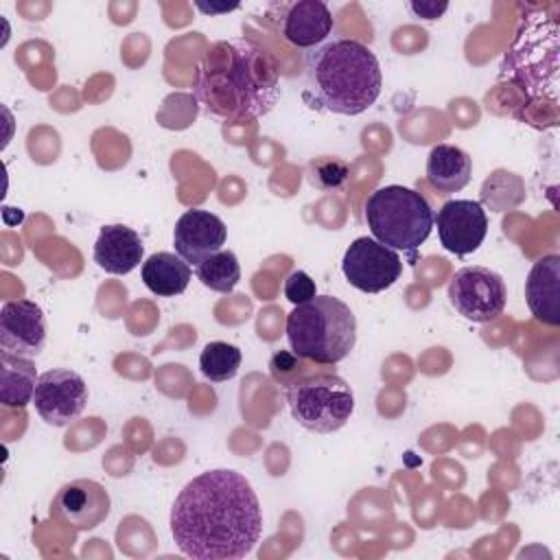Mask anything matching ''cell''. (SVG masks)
<instances>
[{
    "label": "cell",
    "mask_w": 560,
    "mask_h": 560,
    "mask_svg": "<svg viewBox=\"0 0 560 560\" xmlns=\"http://www.w3.org/2000/svg\"><path fill=\"white\" fill-rule=\"evenodd\" d=\"M142 256L144 245L136 230L120 223L101 228L94 243V260L101 269L114 276H125L142 262Z\"/></svg>",
    "instance_id": "2e32d148"
},
{
    "label": "cell",
    "mask_w": 560,
    "mask_h": 560,
    "mask_svg": "<svg viewBox=\"0 0 560 560\" xmlns=\"http://www.w3.org/2000/svg\"><path fill=\"white\" fill-rule=\"evenodd\" d=\"M472 177V158L455 144H438L427 158V179L442 192L462 190Z\"/></svg>",
    "instance_id": "ac0fdd59"
},
{
    "label": "cell",
    "mask_w": 560,
    "mask_h": 560,
    "mask_svg": "<svg viewBox=\"0 0 560 560\" xmlns=\"http://www.w3.org/2000/svg\"><path fill=\"white\" fill-rule=\"evenodd\" d=\"M308 88L332 114L357 116L381 96L383 74L376 55L357 39H332L306 57Z\"/></svg>",
    "instance_id": "3957f363"
},
{
    "label": "cell",
    "mask_w": 560,
    "mask_h": 560,
    "mask_svg": "<svg viewBox=\"0 0 560 560\" xmlns=\"http://www.w3.org/2000/svg\"><path fill=\"white\" fill-rule=\"evenodd\" d=\"M195 96L212 116H265L280 96L276 59L249 39L217 42L197 70Z\"/></svg>",
    "instance_id": "7a4b0ae2"
},
{
    "label": "cell",
    "mask_w": 560,
    "mask_h": 560,
    "mask_svg": "<svg viewBox=\"0 0 560 560\" xmlns=\"http://www.w3.org/2000/svg\"><path fill=\"white\" fill-rule=\"evenodd\" d=\"M197 278L203 287L217 293H232L241 280V265L234 252L221 249L195 267Z\"/></svg>",
    "instance_id": "44dd1931"
},
{
    "label": "cell",
    "mask_w": 560,
    "mask_h": 560,
    "mask_svg": "<svg viewBox=\"0 0 560 560\" xmlns=\"http://www.w3.org/2000/svg\"><path fill=\"white\" fill-rule=\"evenodd\" d=\"M525 300L532 315L549 326L560 324V256L549 254L534 262L525 280Z\"/></svg>",
    "instance_id": "9a60e30c"
},
{
    "label": "cell",
    "mask_w": 560,
    "mask_h": 560,
    "mask_svg": "<svg viewBox=\"0 0 560 560\" xmlns=\"http://www.w3.org/2000/svg\"><path fill=\"white\" fill-rule=\"evenodd\" d=\"M308 179L319 190H341L350 179V164L330 155L315 158L308 164Z\"/></svg>",
    "instance_id": "603a6c76"
},
{
    "label": "cell",
    "mask_w": 560,
    "mask_h": 560,
    "mask_svg": "<svg viewBox=\"0 0 560 560\" xmlns=\"http://www.w3.org/2000/svg\"><path fill=\"white\" fill-rule=\"evenodd\" d=\"M284 295L295 306L304 304V302H308V300H313L317 295L315 280L306 271L298 269V271L289 273V278L284 280Z\"/></svg>",
    "instance_id": "d4e9b609"
},
{
    "label": "cell",
    "mask_w": 560,
    "mask_h": 560,
    "mask_svg": "<svg viewBox=\"0 0 560 560\" xmlns=\"http://www.w3.org/2000/svg\"><path fill=\"white\" fill-rule=\"evenodd\" d=\"M332 31V13L322 0H298L282 18V35L298 48H317Z\"/></svg>",
    "instance_id": "e0dca14e"
},
{
    "label": "cell",
    "mask_w": 560,
    "mask_h": 560,
    "mask_svg": "<svg viewBox=\"0 0 560 560\" xmlns=\"http://www.w3.org/2000/svg\"><path fill=\"white\" fill-rule=\"evenodd\" d=\"M112 510L107 490L94 479H74L61 486L50 503V514L74 532L98 527Z\"/></svg>",
    "instance_id": "8fae6325"
},
{
    "label": "cell",
    "mask_w": 560,
    "mask_h": 560,
    "mask_svg": "<svg viewBox=\"0 0 560 560\" xmlns=\"http://www.w3.org/2000/svg\"><path fill=\"white\" fill-rule=\"evenodd\" d=\"M199 11H203V13H210V15H214V13H228V11H234V9H238V4H203V2H197L195 4Z\"/></svg>",
    "instance_id": "4316f807"
},
{
    "label": "cell",
    "mask_w": 560,
    "mask_h": 560,
    "mask_svg": "<svg viewBox=\"0 0 560 560\" xmlns=\"http://www.w3.org/2000/svg\"><path fill=\"white\" fill-rule=\"evenodd\" d=\"M440 243L455 256H466L479 249L488 234V214L479 201L451 199L433 219Z\"/></svg>",
    "instance_id": "7c38bea8"
},
{
    "label": "cell",
    "mask_w": 560,
    "mask_h": 560,
    "mask_svg": "<svg viewBox=\"0 0 560 560\" xmlns=\"http://www.w3.org/2000/svg\"><path fill=\"white\" fill-rule=\"evenodd\" d=\"M0 402L4 407L24 409L33 402L37 370L35 363L26 357H15L11 352H0Z\"/></svg>",
    "instance_id": "ffe728a7"
},
{
    "label": "cell",
    "mask_w": 560,
    "mask_h": 560,
    "mask_svg": "<svg viewBox=\"0 0 560 560\" xmlns=\"http://www.w3.org/2000/svg\"><path fill=\"white\" fill-rule=\"evenodd\" d=\"M293 420L313 433L339 431L354 411L350 385L335 372L317 370L287 385Z\"/></svg>",
    "instance_id": "52a82bcc"
},
{
    "label": "cell",
    "mask_w": 560,
    "mask_h": 560,
    "mask_svg": "<svg viewBox=\"0 0 560 560\" xmlns=\"http://www.w3.org/2000/svg\"><path fill=\"white\" fill-rule=\"evenodd\" d=\"M241 350L228 341H210L199 354L201 374L212 383H223L236 376L241 368Z\"/></svg>",
    "instance_id": "7402d4cb"
},
{
    "label": "cell",
    "mask_w": 560,
    "mask_h": 560,
    "mask_svg": "<svg viewBox=\"0 0 560 560\" xmlns=\"http://www.w3.org/2000/svg\"><path fill=\"white\" fill-rule=\"evenodd\" d=\"M33 405L46 424L66 427L83 413L88 405V385L74 370H48L37 378Z\"/></svg>",
    "instance_id": "30bf717a"
},
{
    "label": "cell",
    "mask_w": 560,
    "mask_h": 560,
    "mask_svg": "<svg viewBox=\"0 0 560 560\" xmlns=\"http://www.w3.org/2000/svg\"><path fill=\"white\" fill-rule=\"evenodd\" d=\"M287 339L300 359L337 365L357 343V317L341 300L315 295L287 315Z\"/></svg>",
    "instance_id": "5b68a950"
},
{
    "label": "cell",
    "mask_w": 560,
    "mask_h": 560,
    "mask_svg": "<svg viewBox=\"0 0 560 560\" xmlns=\"http://www.w3.org/2000/svg\"><path fill=\"white\" fill-rule=\"evenodd\" d=\"M306 359H302L300 361V357L298 354H289V352H278V354H273L271 357V361H269V370H271V376L280 383V385H289V383H293L295 378H302V376H306V374H313V372H317L315 370V365L317 363H313V365H308V363H304Z\"/></svg>",
    "instance_id": "cb8c5ba5"
},
{
    "label": "cell",
    "mask_w": 560,
    "mask_h": 560,
    "mask_svg": "<svg viewBox=\"0 0 560 560\" xmlns=\"http://www.w3.org/2000/svg\"><path fill=\"white\" fill-rule=\"evenodd\" d=\"M429 201L407 186L376 188L365 201L368 228L381 245L394 252H416L433 230Z\"/></svg>",
    "instance_id": "8992f818"
},
{
    "label": "cell",
    "mask_w": 560,
    "mask_h": 560,
    "mask_svg": "<svg viewBox=\"0 0 560 560\" xmlns=\"http://www.w3.org/2000/svg\"><path fill=\"white\" fill-rule=\"evenodd\" d=\"M0 346L15 357H37L46 346V319L33 300H11L0 311Z\"/></svg>",
    "instance_id": "4fadbf2b"
},
{
    "label": "cell",
    "mask_w": 560,
    "mask_h": 560,
    "mask_svg": "<svg viewBox=\"0 0 560 560\" xmlns=\"http://www.w3.org/2000/svg\"><path fill=\"white\" fill-rule=\"evenodd\" d=\"M346 280L363 293H381L389 289L402 273V260L398 252L381 245L374 238H354L341 260Z\"/></svg>",
    "instance_id": "9c48e42d"
},
{
    "label": "cell",
    "mask_w": 560,
    "mask_h": 560,
    "mask_svg": "<svg viewBox=\"0 0 560 560\" xmlns=\"http://www.w3.org/2000/svg\"><path fill=\"white\" fill-rule=\"evenodd\" d=\"M551 42H558V20L529 15L527 20H523L512 48L505 52L501 61L499 79L514 85L525 96L521 105L523 112L518 114V118L532 125L534 107H538L534 127H540V109H542L545 96L549 94L553 101H558L556 83L545 79V70L549 74H558V61L545 63V57L558 55V46L545 52V46H549ZM549 105L558 109V103L549 101Z\"/></svg>",
    "instance_id": "277c9868"
},
{
    "label": "cell",
    "mask_w": 560,
    "mask_h": 560,
    "mask_svg": "<svg viewBox=\"0 0 560 560\" xmlns=\"http://www.w3.org/2000/svg\"><path fill=\"white\" fill-rule=\"evenodd\" d=\"M228 238L225 223L210 210L192 208L186 210L173 230V245L177 256L188 265H199L208 256L221 252Z\"/></svg>",
    "instance_id": "5bb4252c"
},
{
    "label": "cell",
    "mask_w": 560,
    "mask_h": 560,
    "mask_svg": "<svg viewBox=\"0 0 560 560\" xmlns=\"http://www.w3.org/2000/svg\"><path fill=\"white\" fill-rule=\"evenodd\" d=\"M262 534V512L252 483L217 468L190 479L171 508V536L195 560L245 558Z\"/></svg>",
    "instance_id": "6da1fadb"
},
{
    "label": "cell",
    "mask_w": 560,
    "mask_h": 560,
    "mask_svg": "<svg viewBox=\"0 0 560 560\" xmlns=\"http://www.w3.org/2000/svg\"><path fill=\"white\" fill-rule=\"evenodd\" d=\"M448 302L462 317L486 324L503 313L508 289L503 278L488 267H462L448 282Z\"/></svg>",
    "instance_id": "ba28073f"
},
{
    "label": "cell",
    "mask_w": 560,
    "mask_h": 560,
    "mask_svg": "<svg viewBox=\"0 0 560 560\" xmlns=\"http://www.w3.org/2000/svg\"><path fill=\"white\" fill-rule=\"evenodd\" d=\"M140 276L151 293L160 298H173L186 291L190 282V265L177 254L158 252L142 262Z\"/></svg>",
    "instance_id": "d6986e66"
},
{
    "label": "cell",
    "mask_w": 560,
    "mask_h": 560,
    "mask_svg": "<svg viewBox=\"0 0 560 560\" xmlns=\"http://www.w3.org/2000/svg\"><path fill=\"white\" fill-rule=\"evenodd\" d=\"M409 11L416 15V18H422V20H438L442 18V13L448 9V2H435V0H413L407 4Z\"/></svg>",
    "instance_id": "484cf974"
}]
</instances>
